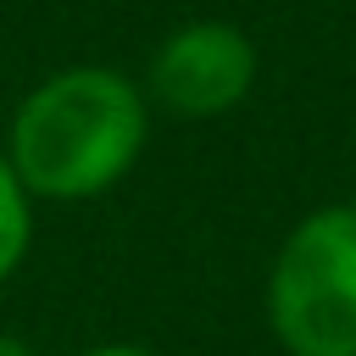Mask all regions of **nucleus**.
<instances>
[{
  "instance_id": "7ed1b4c3",
  "label": "nucleus",
  "mask_w": 356,
  "mask_h": 356,
  "mask_svg": "<svg viewBox=\"0 0 356 356\" xmlns=\"http://www.w3.org/2000/svg\"><path fill=\"white\" fill-rule=\"evenodd\" d=\"M250 89H256V44L245 39V28L222 17L178 22L150 50L145 67V100L178 122L228 117Z\"/></svg>"
},
{
  "instance_id": "f03ea898",
  "label": "nucleus",
  "mask_w": 356,
  "mask_h": 356,
  "mask_svg": "<svg viewBox=\"0 0 356 356\" xmlns=\"http://www.w3.org/2000/svg\"><path fill=\"white\" fill-rule=\"evenodd\" d=\"M267 328L284 356H356V200L306 211L267 267Z\"/></svg>"
},
{
  "instance_id": "f257e3e1",
  "label": "nucleus",
  "mask_w": 356,
  "mask_h": 356,
  "mask_svg": "<svg viewBox=\"0 0 356 356\" xmlns=\"http://www.w3.org/2000/svg\"><path fill=\"white\" fill-rule=\"evenodd\" d=\"M150 139V100L128 72L78 61L39 78L11 122L6 161L28 200H95L134 172Z\"/></svg>"
},
{
  "instance_id": "39448f33",
  "label": "nucleus",
  "mask_w": 356,
  "mask_h": 356,
  "mask_svg": "<svg viewBox=\"0 0 356 356\" xmlns=\"http://www.w3.org/2000/svg\"><path fill=\"white\" fill-rule=\"evenodd\" d=\"M83 356H156V350H145V345H95Z\"/></svg>"
},
{
  "instance_id": "20e7f679",
  "label": "nucleus",
  "mask_w": 356,
  "mask_h": 356,
  "mask_svg": "<svg viewBox=\"0 0 356 356\" xmlns=\"http://www.w3.org/2000/svg\"><path fill=\"white\" fill-rule=\"evenodd\" d=\"M28 245H33V200L17 184L11 161L0 156V284L28 261Z\"/></svg>"
},
{
  "instance_id": "423d86ee",
  "label": "nucleus",
  "mask_w": 356,
  "mask_h": 356,
  "mask_svg": "<svg viewBox=\"0 0 356 356\" xmlns=\"http://www.w3.org/2000/svg\"><path fill=\"white\" fill-rule=\"evenodd\" d=\"M0 356H39L28 339H17V334H0Z\"/></svg>"
}]
</instances>
